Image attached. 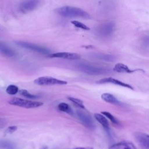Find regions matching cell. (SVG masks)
Masks as SVG:
<instances>
[{"label": "cell", "mask_w": 149, "mask_h": 149, "mask_svg": "<svg viewBox=\"0 0 149 149\" xmlns=\"http://www.w3.org/2000/svg\"><path fill=\"white\" fill-rule=\"evenodd\" d=\"M2 125V121L0 120V126H1Z\"/></svg>", "instance_id": "obj_28"}, {"label": "cell", "mask_w": 149, "mask_h": 149, "mask_svg": "<svg viewBox=\"0 0 149 149\" xmlns=\"http://www.w3.org/2000/svg\"><path fill=\"white\" fill-rule=\"evenodd\" d=\"M102 114H103L104 116H105L106 117H107L112 123H115V124H118L119 123V121L118 120L113 116L112 115L111 113H109V112H107V111H103L101 112Z\"/></svg>", "instance_id": "obj_23"}, {"label": "cell", "mask_w": 149, "mask_h": 149, "mask_svg": "<svg viewBox=\"0 0 149 149\" xmlns=\"http://www.w3.org/2000/svg\"><path fill=\"white\" fill-rule=\"evenodd\" d=\"M134 137L143 149H149V134L142 132H136Z\"/></svg>", "instance_id": "obj_9"}, {"label": "cell", "mask_w": 149, "mask_h": 149, "mask_svg": "<svg viewBox=\"0 0 149 149\" xmlns=\"http://www.w3.org/2000/svg\"><path fill=\"white\" fill-rule=\"evenodd\" d=\"M101 98L105 102L113 104H118L119 103V101L111 94L104 93L101 95Z\"/></svg>", "instance_id": "obj_17"}, {"label": "cell", "mask_w": 149, "mask_h": 149, "mask_svg": "<svg viewBox=\"0 0 149 149\" xmlns=\"http://www.w3.org/2000/svg\"><path fill=\"white\" fill-rule=\"evenodd\" d=\"M56 12L65 17H79L83 19L90 18V15L83 9L70 6H64L56 9Z\"/></svg>", "instance_id": "obj_1"}, {"label": "cell", "mask_w": 149, "mask_h": 149, "mask_svg": "<svg viewBox=\"0 0 149 149\" xmlns=\"http://www.w3.org/2000/svg\"><path fill=\"white\" fill-rule=\"evenodd\" d=\"M73 149H93V148L91 147H77Z\"/></svg>", "instance_id": "obj_27"}, {"label": "cell", "mask_w": 149, "mask_h": 149, "mask_svg": "<svg viewBox=\"0 0 149 149\" xmlns=\"http://www.w3.org/2000/svg\"><path fill=\"white\" fill-rule=\"evenodd\" d=\"M93 57L101 61H107V62H112L115 59V57L113 55L109 54H105L102 53H97L93 55Z\"/></svg>", "instance_id": "obj_16"}, {"label": "cell", "mask_w": 149, "mask_h": 149, "mask_svg": "<svg viewBox=\"0 0 149 149\" xmlns=\"http://www.w3.org/2000/svg\"><path fill=\"white\" fill-rule=\"evenodd\" d=\"M16 44L22 48H24L33 51L34 52L41 54H45V55L50 54L49 49H48V48L44 47H42L36 44H33V43L26 42V41H17Z\"/></svg>", "instance_id": "obj_5"}, {"label": "cell", "mask_w": 149, "mask_h": 149, "mask_svg": "<svg viewBox=\"0 0 149 149\" xmlns=\"http://www.w3.org/2000/svg\"><path fill=\"white\" fill-rule=\"evenodd\" d=\"M143 42L144 46H145L146 47H149V36H145Z\"/></svg>", "instance_id": "obj_26"}, {"label": "cell", "mask_w": 149, "mask_h": 149, "mask_svg": "<svg viewBox=\"0 0 149 149\" xmlns=\"http://www.w3.org/2000/svg\"><path fill=\"white\" fill-rule=\"evenodd\" d=\"M97 84H105V83H112L113 84L115 85H118L119 86H122V87H126L128 88H130L131 90H133V88L132 87V86L126 84L125 83H123L120 80H118L117 79H115L113 78L112 77H108V78H104V79H102L101 80H98L96 82Z\"/></svg>", "instance_id": "obj_11"}, {"label": "cell", "mask_w": 149, "mask_h": 149, "mask_svg": "<svg viewBox=\"0 0 149 149\" xmlns=\"http://www.w3.org/2000/svg\"><path fill=\"white\" fill-rule=\"evenodd\" d=\"M20 94L26 97V98H30V99H36V98H38V96L36 95H33V94H30L27 90H20Z\"/></svg>", "instance_id": "obj_22"}, {"label": "cell", "mask_w": 149, "mask_h": 149, "mask_svg": "<svg viewBox=\"0 0 149 149\" xmlns=\"http://www.w3.org/2000/svg\"><path fill=\"white\" fill-rule=\"evenodd\" d=\"M6 91L9 95H15L19 91V88L15 85H9L7 87Z\"/></svg>", "instance_id": "obj_21"}, {"label": "cell", "mask_w": 149, "mask_h": 149, "mask_svg": "<svg viewBox=\"0 0 149 149\" xmlns=\"http://www.w3.org/2000/svg\"><path fill=\"white\" fill-rule=\"evenodd\" d=\"M0 149H15V146L10 141L0 140Z\"/></svg>", "instance_id": "obj_19"}, {"label": "cell", "mask_w": 149, "mask_h": 149, "mask_svg": "<svg viewBox=\"0 0 149 149\" xmlns=\"http://www.w3.org/2000/svg\"><path fill=\"white\" fill-rule=\"evenodd\" d=\"M36 84L39 86H51L55 84L64 85L67 84V81L55 79L51 77H41L36 79L34 81Z\"/></svg>", "instance_id": "obj_6"}, {"label": "cell", "mask_w": 149, "mask_h": 149, "mask_svg": "<svg viewBox=\"0 0 149 149\" xmlns=\"http://www.w3.org/2000/svg\"><path fill=\"white\" fill-rule=\"evenodd\" d=\"M10 105L18 106L25 108H34L41 106L43 103L37 101L24 100L20 98H13L9 101Z\"/></svg>", "instance_id": "obj_3"}, {"label": "cell", "mask_w": 149, "mask_h": 149, "mask_svg": "<svg viewBox=\"0 0 149 149\" xmlns=\"http://www.w3.org/2000/svg\"><path fill=\"white\" fill-rule=\"evenodd\" d=\"M71 23L76 27L77 28H79V29H83V30H89V27L88 26H87L86 25H85L84 24L79 22V21H77V20H73L71 22Z\"/></svg>", "instance_id": "obj_24"}, {"label": "cell", "mask_w": 149, "mask_h": 149, "mask_svg": "<svg viewBox=\"0 0 149 149\" xmlns=\"http://www.w3.org/2000/svg\"><path fill=\"white\" fill-rule=\"evenodd\" d=\"M48 57L63 58L69 60H77L80 58V56L79 54L70 52H56L54 54H50L48 55Z\"/></svg>", "instance_id": "obj_10"}, {"label": "cell", "mask_w": 149, "mask_h": 149, "mask_svg": "<svg viewBox=\"0 0 149 149\" xmlns=\"http://www.w3.org/2000/svg\"><path fill=\"white\" fill-rule=\"evenodd\" d=\"M68 99H69V100H70V101L73 102L78 107H79L81 109H85L84 105L83 104V102L81 100L78 99V98H74V97H69Z\"/></svg>", "instance_id": "obj_20"}, {"label": "cell", "mask_w": 149, "mask_h": 149, "mask_svg": "<svg viewBox=\"0 0 149 149\" xmlns=\"http://www.w3.org/2000/svg\"><path fill=\"white\" fill-rule=\"evenodd\" d=\"M76 66L80 72L90 75L104 74L109 72V69L106 68L94 65L87 62H78Z\"/></svg>", "instance_id": "obj_2"}, {"label": "cell", "mask_w": 149, "mask_h": 149, "mask_svg": "<svg viewBox=\"0 0 149 149\" xmlns=\"http://www.w3.org/2000/svg\"><path fill=\"white\" fill-rule=\"evenodd\" d=\"M17 126H9L6 132L8 133H13L14 132H15L16 130H17Z\"/></svg>", "instance_id": "obj_25"}, {"label": "cell", "mask_w": 149, "mask_h": 149, "mask_svg": "<svg viewBox=\"0 0 149 149\" xmlns=\"http://www.w3.org/2000/svg\"><path fill=\"white\" fill-rule=\"evenodd\" d=\"M76 114L83 125L90 129H94L95 125L90 114L82 110H77L76 111Z\"/></svg>", "instance_id": "obj_7"}, {"label": "cell", "mask_w": 149, "mask_h": 149, "mask_svg": "<svg viewBox=\"0 0 149 149\" xmlns=\"http://www.w3.org/2000/svg\"><path fill=\"white\" fill-rule=\"evenodd\" d=\"M94 117L95 119L103 126V127L107 131L109 129V125L104 115L100 113H95Z\"/></svg>", "instance_id": "obj_14"}, {"label": "cell", "mask_w": 149, "mask_h": 149, "mask_svg": "<svg viewBox=\"0 0 149 149\" xmlns=\"http://www.w3.org/2000/svg\"><path fill=\"white\" fill-rule=\"evenodd\" d=\"M113 70L115 72H117L119 73H130L136 71L135 70H130L127 66L122 63H118L116 64L113 68Z\"/></svg>", "instance_id": "obj_15"}, {"label": "cell", "mask_w": 149, "mask_h": 149, "mask_svg": "<svg viewBox=\"0 0 149 149\" xmlns=\"http://www.w3.org/2000/svg\"><path fill=\"white\" fill-rule=\"evenodd\" d=\"M39 2V0H24L20 3L19 8L22 12L27 13L36 9Z\"/></svg>", "instance_id": "obj_8"}, {"label": "cell", "mask_w": 149, "mask_h": 149, "mask_svg": "<svg viewBox=\"0 0 149 149\" xmlns=\"http://www.w3.org/2000/svg\"><path fill=\"white\" fill-rule=\"evenodd\" d=\"M115 27V24L112 22L103 23L97 27L95 31L98 36L101 37H108L113 33Z\"/></svg>", "instance_id": "obj_4"}, {"label": "cell", "mask_w": 149, "mask_h": 149, "mask_svg": "<svg viewBox=\"0 0 149 149\" xmlns=\"http://www.w3.org/2000/svg\"><path fill=\"white\" fill-rule=\"evenodd\" d=\"M109 149H136V148L131 142L120 141L110 146Z\"/></svg>", "instance_id": "obj_13"}, {"label": "cell", "mask_w": 149, "mask_h": 149, "mask_svg": "<svg viewBox=\"0 0 149 149\" xmlns=\"http://www.w3.org/2000/svg\"><path fill=\"white\" fill-rule=\"evenodd\" d=\"M58 108L59 111L62 112H65L68 114L72 115L73 114V111L71 109V108L69 107V105L65 102H62L60 103L58 105Z\"/></svg>", "instance_id": "obj_18"}, {"label": "cell", "mask_w": 149, "mask_h": 149, "mask_svg": "<svg viewBox=\"0 0 149 149\" xmlns=\"http://www.w3.org/2000/svg\"><path fill=\"white\" fill-rule=\"evenodd\" d=\"M0 54L6 57H13L16 55L15 51L4 42L0 41Z\"/></svg>", "instance_id": "obj_12"}]
</instances>
